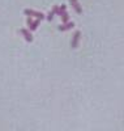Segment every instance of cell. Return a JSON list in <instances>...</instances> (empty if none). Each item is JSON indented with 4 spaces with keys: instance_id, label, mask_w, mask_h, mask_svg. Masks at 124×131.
Instances as JSON below:
<instances>
[{
    "instance_id": "obj_7",
    "label": "cell",
    "mask_w": 124,
    "mask_h": 131,
    "mask_svg": "<svg viewBox=\"0 0 124 131\" xmlns=\"http://www.w3.org/2000/svg\"><path fill=\"white\" fill-rule=\"evenodd\" d=\"M60 18H61V21H63V24H65V23H68V21H69V15L67 13V12H64V13L60 16Z\"/></svg>"
},
{
    "instance_id": "obj_10",
    "label": "cell",
    "mask_w": 124,
    "mask_h": 131,
    "mask_svg": "<svg viewBox=\"0 0 124 131\" xmlns=\"http://www.w3.org/2000/svg\"><path fill=\"white\" fill-rule=\"evenodd\" d=\"M46 18H47V21H52V18H54V13H52V12H50V13L46 16Z\"/></svg>"
},
{
    "instance_id": "obj_4",
    "label": "cell",
    "mask_w": 124,
    "mask_h": 131,
    "mask_svg": "<svg viewBox=\"0 0 124 131\" xmlns=\"http://www.w3.org/2000/svg\"><path fill=\"white\" fill-rule=\"evenodd\" d=\"M69 3H71V5L75 8V10H76L78 15L82 13V8H81L80 4H78V0H69Z\"/></svg>"
},
{
    "instance_id": "obj_3",
    "label": "cell",
    "mask_w": 124,
    "mask_h": 131,
    "mask_svg": "<svg viewBox=\"0 0 124 131\" xmlns=\"http://www.w3.org/2000/svg\"><path fill=\"white\" fill-rule=\"evenodd\" d=\"M39 23H41L39 20H31V17H28V25H29L30 30H37Z\"/></svg>"
},
{
    "instance_id": "obj_9",
    "label": "cell",
    "mask_w": 124,
    "mask_h": 131,
    "mask_svg": "<svg viewBox=\"0 0 124 131\" xmlns=\"http://www.w3.org/2000/svg\"><path fill=\"white\" fill-rule=\"evenodd\" d=\"M59 8H60V13H59V16H61L64 12H67V10H65V9H67V5H65V4H61Z\"/></svg>"
},
{
    "instance_id": "obj_8",
    "label": "cell",
    "mask_w": 124,
    "mask_h": 131,
    "mask_svg": "<svg viewBox=\"0 0 124 131\" xmlns=\"http://www.w3.org/2000/svg\"><path fill=\"white\" fill-rule=\"evenodd\" d=\"M52 13L59 16V13H60V8H59V5H54V7H52Z\"/></svg>"
},
{
    "instance_id": "obj_2",
    "label": "cell",
    "mask_w": 124,
    "mask_h": 131,
    "mask_svg": "<svg viewBox=\"0 0 124 131\" xmlns=\"http://www.w3.org/2000/svg\"><path fill=\"white\" fill-rule=\"evenodd\" d=\"M80 37H81V31L77 30L75 34H73L72 41H71V47H72V49H76V47L78 46V41H80Z\"/></svg>"
},
{
    "instance_id": "obj_5",
    "label": "cell",
    "mask_w": 124,
    "mask_h": 131,
    "mask_svg": "<svg viewBox=\"0 0 124 131\" xmlns=\"http://www.w3.org/2000/svg\"><path fill=\"white\" fill-rule=\"evenodd\" d=\"M21 34L24 36V38L28 41V42H33V36H31V33L28 30V29H21Z\"/></svg>"
},
{
    "instance_id": "obj_1",
    "label": "cell",
    "mask_w": 124,
    "mask_h": 131,
    "mask_svg": "<svg viewBox=\"0 0 124 131\" xmlns=\"http://www.w3.org/2000/svg\"><path fill=\"white\" fill-rule=\"evenodd\" d=\"M24 15H26L28 17H31V16H34L35 20H43V18H46V16H44L42 12H37V10H33V9H25L24 10Z\"/></svg>"
},
{
    "instance_id": "obj_6",
    "label": "cell",
    "mask_w": 124,
    "mask_h": 131,
    "mask_svg": "<svg viewBox=\"0 0 124 131\" xmlns=\"http://www.w3.org/2000/svg\"><path fill=\"white\" fill-rule=\"evenodd\" d=\"M73 26H75V24L72 23V21H68V23H65V24H63V25H59V30H60V31H65V30L72 29Z\"/></svg>"
}]
</instances>
